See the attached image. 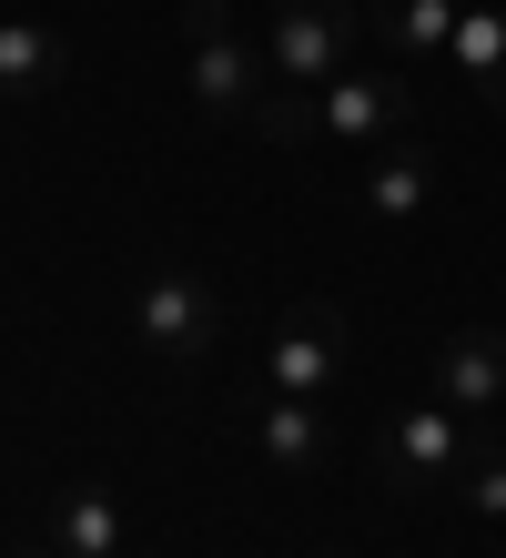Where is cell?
I'll list each match as a JSON object with an SVG mask.
<instances>
[{
  "label": "cell",
  "instance_id": "8",
  "mask_svg": "<svg viewBox=\"0 0 506 558\" xmlns=\"http://www.w3.org/2000/svg\"><path fill=\"white\" fill-rule=\"evenodd\" d=\"M263 92H274V61H263L244 31H233V41H193V102L213 122H244Z\"/></svg>",
  "mask_w": 506,
  "mask_h": 558
},
{
  "label": "cell",
  "instance_id": "9",
  "mask_svg": "<svg viewBox=\"0 0 506 558\" xmlns=\"http://www.w3.org/2000/svg\"><path fill=\"white\" fill-rule=\"evenodd\" d=\"M456 21H466V0H365V31L385 41V61H446L456 51Z\"/></svg>",
  "mask_w": 506,
  "mask_h": 558
},
{
  "label": "cell",
  "instance_id": "12",
  "mask_svg": "<svg viewBox=\"0 0 506 558\" xmlns=\"http://www.w3.org/2000/svg\"><path fill=\"white\" fill-rule=\"evenodd\" d=\"M61 558H122V498L101 477H82V487H61V508H51V529H41Z\"/></svg>",
  "mask_w": 506,
  "mask_h": 558
},
{
  "label": "cell",
  "instance_id": "15",
  "mask_svg": "<svg viewBox=\"0 0 506 558\" xmlns=\"http://www.w3.org/2000/svg\"><path fill=\"white\" fill-rule=\"evenodd\" d=\"M456 498L477 508V518H506V447H496V437H477V447H466V468H456Z\"/></svg>",
  "mask_w": 506,
  "mask_h": 558
},
{
  "label": "cell",
  "instance_id": "5",
  "mask_svg": "<svg viewBox=\"0 0 506 558\" xmlns=\"http://www.w3.org/2000/svg\"><path fill=\"white\" fill-rule=\"evenodd\" d=\"M435 183H446V162H435V143L395 133L365 153V223H385V234H416V223L435 214Z\"/></svg>",
  "mask_w": 506,
  "mask_h": 558
},
{
  "label": "cell",
  "instance_id": "16",
  "mask_svg": "<svg viewBox=\"0 0 506 558\" xmlns=\"http://www.w3.org/2000/svg\"><path fill=\"white\" fill-rule=\"evenodd\" d=\"M173 21H183V51L193 41H233V0H183Z\"/></svg>",
  "mask_w": 506,
  "mask_h": 558
},
{
  "label": "cell",
  "instance_id": "2",
  "mask_svg": "<svg viewBox=\"0 0 506 558\" xmlns=\"http://www.w3.org/2000/svg\"><path fill=\"white\" fill-rule=\"evenodd\" d=\"M345 355H355V336H345V305L334 294H304V305H284V325H274V397H334L345 386Z\"/></svg>",
  "mask_w": 506,
  "mask_h": 558
},
{
  "label": "cell",
  "instance_id": "7",
  "mask_svg": "<svg viewBox=\"0 0 506 558\" xmlns=\"http://www.w3.org/2000/svg\"><path fill=\"white\" fill-rule=\"evenodd\" d=\"M435 397L456 416H496L506 407V325H456L435 345Z\"/></svg>",
  "mask_w": 506,
  "mask_h": 558
},
{
  "label": "cell",
  "instance_id": "13",
  "mask_svg": "<svg viewBox=\"0 0 506 558\" xmlns=\"http://www.w3.org/2000/svg\"><path fill=\"white\" fill-rule=\"evenodd\" d=\"M446 61L477 82V102L506 122V11H496V0H477V11L456 21V51H446Z\"/></svg>",
  "mask_w": 506,
  "mask_h": 558
},
{
  "label": "cell",
  "instance_id": "17",
  "mask_svg": "<svg viewBox=\"0 0 506 558\" xmlns=\"http://www.w3.org/2000/svg\"><path fill=\"white\" fill-rule=\"evenodd\" d=\"M0 558H61L51 538H11V548H0Z\"/></svg>",
  "mask_w": 506,
  "mask_h": 558
},
{
  "label": "cell",
  "instance_id": "4",
  "mask_svg": "<svg viewBox=\"0 0 506 558\" xmlns=\"http://www.w3.org/2000/svg\"><path fill=\"white\" fill-rule=\"evenodd\" d=\"M405 122H416V82H405V61H375V72H334L324 82V143H395Z\"/></svg>",
  "mask_w": 506,
  "mask_h": 558
},
{
  "label": "cell",
  "instance_id": "10",
  "mask_svg": "<svg viewBox=\"0 0 506 558\" xmlns=\"http://www.w3.org/2000/svg\"><path fill=\"white\" fill-rule=\"evenodd\" d=\"M254 447L274 457L284 477H324L334 468V426L314 397H274V407H254Z\"/></svg>",
  "mask_w": 506,
  "mask_h": 558
},
{
  "label": "cell",
  "instance_id": "14",
  "mask_svg": "<svg viewBox=\"0 0 506 558\" xmlns=\"http://www.w3.org/2000/svg\"><path fill=\"white\" fill-rule=\"evenodd\" d=\"M244 122H254L263 143H284V153H314V143H324V92H304V82H274V92H263V102H254Z\"/></svg>",
  "mask_w": 506,
  "mask_h": 558
},
{
  "label": "cell",
  "instance_id": "18",
  "mask_svg": "<svg viewBox=\"0 0 506 558\" xmlns=\"http://www.w3.org/2000/svg\"><path fill=\"white\" fill-rule=\"evenodd\" d=\"M314 558H345V548H314Z\"/></svg>",
  "mask_w": 506,
  "mask_h": 558
},
{
  "label": "cell",
  "instance_id": "6",
  "mask_svg": "<svg viewBox=\"0 0 506 558\" xmlns=\"http://www.w3.org/2000/svg\"><path fill=\"white\" fill-rule=\"evenodd\" d=\"M466 416L435 397V407H405L395 416V437H385V487L395 498H416V487H456V468H466Z\"/></svg>",
  "mask_w": 506,
  "mask_h": 558
},
{
  "label": "cell",
  "instance_id": "3",
  "mask_svg": "<svg viewBox=\"0 0 506 558\" xmlns=\"http://www.w3.org/2000/svg\"><path fill=\"white\" fill-rule=\"evenodd\" d=\"M132 336L152 355H173V366H202V355L223 345V294L202 275H152L143 305H132Z\"/></svg>",
  "mask_w": 506,
  "mask_h": 558
},
{
  "label": "cell",
  "instance_id": "11",
  "mask_svg": "<svg viewBox=\"0 0 506 558\" xmlns=\"http://www.w3.org/2000/svg\"><path fill=\"white\" fill-rule=\"evenodd\" d=\"M72 72V41L51 21H0V102H41Z\"/></svg>",
  "mask_w": 506,
  "mask_h": 558
},
{
  "label": "cell",
  "instance_id": "1",
  "mask_svg": "<svg viewBox=\"0 0 506 558\" xmlns=\"http://www.w3.org/2000/svg\"><path fill=\"white\" fill-rule=\"evenodd\" d=\"M355 41H365V0H274L263 61H274V82L324 92L334 72H355Z\"/></svg>",
  "mask_w": 506,
  "mask_h": 558
}]
</instances>
